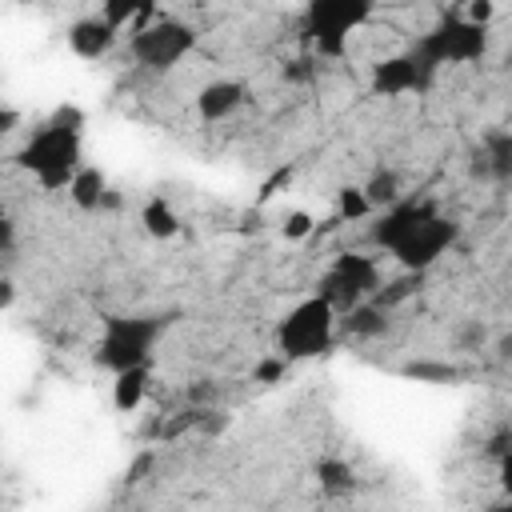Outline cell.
Masks as SVG:
<instances>
[{
  "label": "cell",
  "mask_w": 512,
  "mask_h": 512,
  "mask_svg": "<svg viewBox=\"0 0 512 512\" xmlns=\"http://www.w3.org/2000/svg\"><path fill=\"white\" fill-rule=\"evenodd\" d=\"M488 512H512V500H504V504H492Z\"/></svg>",
  "instance_id": "4316f807"
},
{
  "label": "cell",
  "mask_w": 512,
  "mask_h": 512,
  "mask_svg": "<svg viewBox=\"0 0 512 512\" xmlns=\"http://www.w3.org/2000/svg\"><path fill=\"white\" fill-rule=\"evenodd\" d=\"M312 472H316V484H320L324 496H348L356 488V472L340 456H320Z\"/></svg>",
  "instance_id": "e0dca14e"
},
{
  "label": "cell",
  "mask_w": 512,
  "mask_h": 512,
  "mask_svg": "<svg viewBox=\"0 0 512 512\" xmlns=\"http://www.w3.org/2000/svg\"><path fill=\"white\" fill-rule=\"evenodd\" d=\"M172 324V312H148V316H104L100 320V340H96V352L92 360L120 376L128 368H144L152 364V352L160 344V336L168 332Z\"/></svg>",
  "instance_id": "7a4b0ae2"
},
{
  "label": "cell",
  "mask_w": 512,
  "mask_h": 512,
  "mask_svg": "<svg viewBox=\"0 0 512 512\" xmlns=\"http://www.w3.org/2000/svg\"><path fill=\"white\" fill-rule=\"evenodd\" d=\"M16 120H20V112L4 104V108H0V132H12V128H16Z\"/></svg>",
  "instance_id": "484cf974"
},
{
  "label": "cell",
  "mask_w": 512,
  "mask_h": 512,
  "mask_svg": "<svg viewBox=\"0 0 512 512\" xmlns=\"http://www.w3.org/2000/svg\"><path fill=\"white\" fill-rule=\"evenodd\" d=\"M140 224H144V232L156 236V240H172V236L180 232V216L172 212L168 200H148L144 212H140Z\"/></svg>",
  "instance_id": "ac0fdd59"
},
{
  "label": "cell",
  "mask_w": 512,
  "mask_h": 512,
  "mask_svg": "<svg viewBox=\"0 0 512 512\" xmlns=\"http://www.w3.org/2000/svg\"><path fill=\"white\" fill-rule=\"evenodd\" d=\"M68 196H72V204H76V208H84V212L104 208V200H108V180H104V172L84 164V168L76 172V180H72Z\"/></svg>",
  "instance_id": "2e32d148"
},
{
  "label": "cell",
  "mask_w": 512,
  "mask_h": 512,
  "mask_svg": "<svg viewBox=\"0 0 512 512\" xmlns=\"http://www.w3.org/2000/svg\"><path fill=\"white\" fill-rule=\"evenodd\" d=\"M196 48V28L176 20V16H156L152 24H144L140 32L128 36V52L140 68L148 72H168L176 68L188 52Z\"/></svg>",
  "instance_id": "52a82bcc"
},
{
  "label": "cell",
  "mask_w": 512,
  "mask_h": 512,
  "mask_svg": "<svg viewBox=\"0 0 512 512\" xmlns=\"http://www.w3.org/2000/svg\"><path fill=\"white\" fill-rule=\"evenodd\" d=\"M472 24H484L488 28V20H492V4L488 0H476V4H468V12H464Z\"/></svg>",
  "instance_id": "cb8c5ba5"
},
{
  "label": "cell",
  "mask_w": 512,
  "mask_h": 512,
  "mask_svg": "<svg viewBox=\"0 0 512 512\" xmlns=\"http://www.w3.org/2000/svg\"><path fill=\"white\" fill-rule=\"evenodd\" d=\"M380 288H384L380 284V264L372 256H364V252H340L324 268V276L316 284V296H324L336 312H352V308L368 304Z\"/></svg>",
  "instance_id": "8992f818"
},
{
  "label": "cell",
  "mask_w": 512,
  "mask_h": 512,
  "mask_svg": "<svg viewBox=\"0 0 512 512\" xmlns=\"http://www.w3.org/2000/svg\"><path fill=\"white\" fill-rule=\"evenodd\" d=\"M456 236H460V224H456L452 216H444V212H432V216H424L420 224H412L404 236H396L388 252H392V260H396L404 272L424 276V272L456 244Z\"/></svg>",
  "instance_id": "ba28073f"
},
{
  "label": "cell",
  "mask_w": 512,
  "mask_h": 512,
  "mask_svg": "<svg viewBox=\"0 0 512 512\" xmlns=\"http://www.w3.org/2000/svg\"><path fill=\"white\" fill-rule=\"evenodd\" d=\"M80 128H84V116H80L72 104L56 108L52 120H44V124L24 140V148L16 152V164H20L24 172H32L44 192H64V188H72L76 172L84 168V164H80V156H84V136H80Z\"/></svg>",
  "instance_id": "6da1fadb"
},
{
  "label": "cell",
  "mask_w": 512,
  "mask_h": 512,
  "mask_svg": "<svg viewBox=\"0 0 512 512\" xmlns=\"http://www.w3.org/2000/svg\"><path fill=\"white\" fill-rule=\"evenodd\" d=\"M340 328H344V336H348V340H376V336H384V332H388V308H380L376 300H368V304H360V308L344 312Z\"/></svg>",
  "instance_id": "5bb4252c"
},
{
  "label": "cell",
  "mask_w": 512,
  "mask_h": 512,
  "mask_svg": "<svg viewBox=\"0 0 512 512\" xmlns=\"http://www.w3.org/2000/svg\"><path fill=\"white\" fill-rule=\"evenodd\" d=\"M148 380H152V364L128 368V372L112 376V408H116V412H136L140 400L148 396Z\"/></svg>",
  "instance_id": "9a60e30c"
},
{
  "label": "cell",
  "mask_w": 512,
  "mask_h": 512,
  "mask_svg": "<svg viewBox=\"0 0 512 512\" xmlns=\"http://www.w3.org/2000/svg\"><path fill=\"white\" fill-rule=\"evenodd\" d=\"M432 80H436V68L428 60H420L412 48L372 64V92L376 96H408V92L420 96L432 88Z\"/></svg>",
  "instance_id": "9c48e42d"
},
{
  "label": "cell",
  "mask_w": 512,
  "mask_h": 512,
  "mask_svg": "<svg viewBox=\"0 0 512 512\" xmlns=\"http://www.w3.org/2000/svg\"><path fill=\"white\" fill-rule=\"evenodd\" d=\"M364 196H368V204H372V212L380 208H392V204H400L404 196H400V176L392 172V168H376L372 172V180L364 184Z\"/></svg>",
  "instance_id": "d6986e66"
},
{
  "label": "cell",
  "mask_w": 512,
  "mask_h": 512,
  "mask_svg": "<svg viewBox=\"0 0 512 512\" xmlns=\"http://www.w3.org/2000/svg\"><path fill=\"white\" fill-rule=\"evenodd\" d=\"M336 308L324 296H304L300 304H292L280 324H276V352L292 364V360H316L332 348L336 340Z\"/></svg>",
  "instance_id": "3957f363"
},
{
  "label": "cell",
  "mask_w": 512,
  "mask_h": 512,
  "mask_svg": "<svg viewBox=\"0 0 512 512\" xmlns=\"http://www.w3.org/2000/svg\"><path fill=\"white\" fill-rule=\"evenodd\" d=\"M312 76H316V60H312V56H300V60L284 64V80H288V84H304V80H312Z\"/></svg>",
  "instance_id": "7402d4cb"
},
{
  "label": "cell",
  "mask_w": 512,
  "mask_h": 512,
  "mask_svg": "<svg viewBox=\"0 0 512 512\" xmlns=\"http://www.w3.org/2000/svg\"><path fill=\"white\" fill-rule=\"evenodd\" d=\"M472 176L508 184L512 180V132L508 128H488L472 152Z\"/></svg>",
  "instance_id": "8fae6325"
},
{
  "label": "cell",
  "mask_w": 512,
  "mask_h": 512,
  "mask_svg": "<svg viewBox=\"0 0 512 512\" xmlns=\"http://www.w3.org/2000/svg\"><path fill=\"white\" fill-rule=\"evenodd\" d=\"M284 372H288V360H284L280 352H272V356H264V360L252 368V380H256V384H276Z\"/></svg>",
  "instance_id": "44dd1931"
},
{
  "label": "cell",
  "mask_w": 512,
  "mask_h": 512,
  "mask_svg": "<svg viewBox=\"0 0 512 512\" xmlns=\"http://www.w3.org/2000/svg\"><path fill=\"white\" fill-rule=\"evenodd\" d=\"M432 212H440V208H436V200H428V196H404L400 204H392V208H384V212L376 216V224H372V232H368V236H372V244H376V248H384V252H388L396 236H404L412 224H420V220H424V216H432Z\"/></svg>",
  "instance_id": "30bf717a"
},
{
  "label": "cell",
  "mask_w": 512,
  "mask_h": 512,
  "mask_svg": "<svg viewBox=\"0 0 512 512\" xmlns=\"http://www.w3.org/2000/svg\"><path fill=\"white\" fill-rule=\"evenodd\" d=\"M412 52L420 60H428L436 72L444 64H480L488 56V28L484 24H472L468 16H456L448 12L444 20H436L428 32L416 36Z\"/></svg>",
  "instance_id": "5b68a950"
},
{
  "label": "cell",
  "mask_w": 512,
  "mask_h": 512,
  "mask_svg": "<svg viewBox=\"0 0 512 512\" xmlns=\"http://www.w3.org/2000/svg\"><path fill=\"white\" fill-rule=\"evenodd\" d=\"M372 212V204H368V196H364V188H340L336 192V216L340 220H364Z\"/></svg>",
  "instance_id": "ffe728a7"
},
{
  "label": "cell",
  "mask_w": 512,
  "mask_h": 512,
  "mask_svg": "<svg viewBox=\"0 0 512 512\" xmlns=\"http://www.w3.org/2000/svg\"><path fill=\"white\" fill-rule=\"evenodd\" d=\"M496 476H500V492H504V500H512V452H508V456L500 460Z\"/></svg>",
  "instance_id": "d4e9b609"
},
{
  "label": "cell",
  "mask_w": 512,
  "mask_h": 512,
  "mask_svg": "<svg viewBox=\"0 0 512 512\" xmlns=\"http://www.w3.org/2000/svg\"><path fill=\"white\" fill-rule=\"evenodd\" d=\"M116 28L96 12V16H80V20H72L68 24V48L80 56V60H100V56H108L112 52V44H116Z\"/></svg>",
  "instance_id": "4fadbf2b"
},
{
  "label": "cell",
  "mask_w": 512,
  "mask_h": 512,
  "mask_svg": "<svg viewBox=\"0 0 512 512\" xmlns=\"http://www.w3.org/2000/svg\"><path fill=\"white\" fill-rule=\"evenodd\" d=\"M244 100H248V88L240 80H212L196 92V116L204 124H220V120L236 116L244 108Z\"/></svg>",
  "instance_id": "7c38bea8"
},
{
  "label": "cell",
  "mask_w": 512,
  "mask_h": 512,
  "mask_svg": "<svg viewBox=\"0 0 512 512\" xmlns=\"http://www.w3.org/2000/svg\"><path fill=\"white\" fill-rule=\"evenodd\" d=\"M372 20L368 0H308L300 16V36L316 48V60H336L348 48V36Z\"/></svg>",
  "instance_id": "277c9868"
},
{
  "label": "cell",
  "mask_w": 512,
  "mask_h": 512,
  "mask_svg": "<svg viewBox=\"0 0 512 512\" xmlns=\"http://www.w3.org/2000/svg\"><path fill=\"white\" fill-rule=\"evenodd\" d=\"M308 232H312V216H308V212H292L288 224H284V236H288V240H304Z\"/></svg>",
  "instance_id": "603a6c76"
}]
</instances>
